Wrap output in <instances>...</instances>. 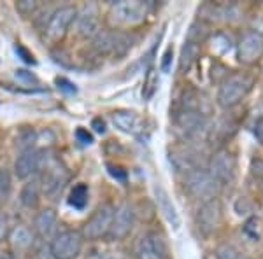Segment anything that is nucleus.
<instances>
[{"label": "nucleus", "mask_w": 263, "mask_h": 259, "mask_svg": "<svg viewBox=\"0 0 263 259\" xmlns=\"http://www.w3.org/2000/svg\"><path fill=\"white\" fill-rule=\"evenodd\" d=\"M174 126H176V133L181 138H193L207 128V116L200 112H193V110H181L174 117Z\"/></svg>", "instance_id": "nucleus-9"}, {"label": "nucleus", "mask_w": 263, "mask_h": 259, "mask_svg": "<svg viewBox=\"0 0 263 259\" xmlns=\"http://www.w3.org/2000/svg\"><path fill=\"white\" fill-rule=\"evenodd\" d=\"M11 238H12V244L18 249H28L32 245V233L25 226H18L12 229Z\"/></svg>", "instance_id": "nucleus-24"}, {"label": "nucleus", "mask_w": 263, "mask_h": 259, "mask_svg": "<svg viewBox=\"0 0 263 259\" xmlns=\"http://www.w3.org/2000/svg\"><path fill=\"white\" fill-rule=\"evenodd\" d=\"M263 56V33L248 30L237 42V58L242 65H256Z\"/></svg>", "instance_id": "nucleus-8"}, {"label": "nucleus", "mask_w": 263, "mask_h": 259, "mask_svg": "<svg viewBox=\"0 0 263 259\" xmlns=\"http://www.w3.org/2000/svg\"><path fill=\"white\" fill-rule=\"evenodd\" d=\"M223 221V207L218 198H213L209 202H203L197 212V226L203 235H213L221 226Z\"/></svg>", "instance_id": "nucleus-11"}, {"label": "nucleus", "mask_w": 263, "mask_h": 259, "mask_svg": "<svg viewBox=\"0 0 263 259\" xmlns=\"http://www.w3.org/2000/svg\"><path fill=\"white\" fill-rule=\"evenodd\" d=\"M93 128H95V131H99V133H105V123L100 119V117H95L93 119Z\"/></svg>", "instance_id": "nucleus-36"}, {"label": "nucleus", "mask_w": 263, "mask_h": 259, "mask_svg": "<svg viewBox=\"0 0 263 259\" xmlns=\"http://www.w3.org/2000/svg\"><path fill=\"white\" fill-rule=\"evenodd\" d=\"M261 193H263V184H261Z\"/></svg>", "instance_id": "nucleus-38"}, {"label": "nucleus", "mask_w": 263, "mask_h": 259, "mask_svg": "<svg viewBox=\"0 0 263 259\" xmlns=\"http://www.w3.org/2000/svg\"><path fill=\"white\" fill-rule=\"evenodd\" d=\"M88 196H90V193H88L86 184L74 186V189L70 191V196H69V205L78 210H83L88 203Z\"/></svg>", "instance_id": "nucleus-23"}, {"label": "nucleus", "mask_w": 263, "mask_h": 259, "mask_svg": "<svg viewBox=\"0 0 263 259\" xmlns=\"http://www.w3.org/2000/svg\"><path fill=\"white\" fill-rule=\"evenodd\" d=\"M155 193H156V200H158V207H160V210L163 212L165 219H167L174 228H179V224H181L179 215H177L176 207H174L172 200L168 198L167 191L158 186V188L155 189Z\"/></svg>", "instance_id": "nucleus-22"}, {"label": "nucleus", "mask_w": 263, "mask_h": 259, "mask_svg": "<svg viewBox=\"0 0 263 259\" xmlns=\"http://www.w3.org/2000/svg\"><path fill=\"white\" fill-rule=\"evenodd\" d=\"M42 168V151L28 147L20 152L14 161V173L21 181H28Z\"/></svg>", "instance_id": "nucleus-14"}, {"label": "nucleus", "mask_w": 263, "mask_h": 259, "mask_svg": "<svg viewBox=\"0 0 263 259\" xmlns=\"http://www.w3.org/2000/svg\"><path fill=\"white\" fill-rule=\"evenodd\" d=\"M83 235L76 229H60L49 240V254L54 259H76L83 249Z\"/></svg>", "instance_id": "nucleus-4"}, {"label": "nucleus", "mask_w": 263, "mask_h": 259, "mask_svg": "<svg viewBox=\"0 0 263 259\" xmlns=\"http://www.w3.org/2000/svg\"><path fill=\"white\" fill-rule=\"evenodd\" d=\"M11 193V175L6 168H0V207L6 203Z\"/></svg>", "instance_id": "nucleus-25"}, {"label": "nucleus", "mask_w": 263, "mask_h": 259, "mask_svg": "<svg viewBox=\"0 0 263 259\" xmlns=\"http://www.w3.org/2000/svg\"><path fill=\"white\" fill-rule=\"evenodd\" d=\"M42 194V186L41 181L37 177H32V179L27 181V184L21 188L20 193V202L23 203L27 209H33V207L39 205V200Z\"/></svg>", "instance_id": "nucleus-20"}, {"label": "nucleus", "mask_w": 263, "mask_h": 259, "mask_svg": "<svg viewBox=\"0 0 263 259\" xmlns=\"http://www.w3.org/2000/svg\"><path fill=\"white\" fill-rule=\"evenodd\" d=\"M235 170H237V161L235 156L230 151H218L211 160L209 165V173L214 177L216 182L219 186L230 184L235 179Z\"/></svg>", "instance_id": "nucleus-12"}, {"label": "nucleus", "mask_w": 263, "mask_h": 259, "mask_svg": "<svg viewBox=\"0 0 263 259\" xmlns=\"http://www.w3.org/2000/svg\"><path fill=\"white\" fill-rule=\"evenodd\" d=\"M58 215L53 209H44L33 219V231L37 233V236L42 240H51L54 236V233L58 231Z\"/></svg>", "instance_id": "nucleus-18"}, {"label": "nucleus", "mask_w": 263, "mask_h": 259, "mask_svg": "<svg viewBox=\"0 0 263 259\" xmlns=\"http://www.w3.org/2000/svg\"><path fill=\"white\" fill-rule=\"evenodd\" d=\"M149 14V2L142 0H121L112 4L107 12V23L112 30H126V28L139 27Z\"/></svg>", "instance_id": "nucleus-1"}, {"label": "nucleus", "mask_w": 263, "mask_h": 259, "mask_svg": "<svg viewBox=\"0 0 263 259\" xmlns=\"http://www.w3.org/2000/svg\"><path fill=\"white\" fill-rule=\"evenodd\" d=\"M76 32L83 39H93L100 32L99 28V11L95 4H88L76 16Z\"/></svg>", "instance_id": "nucleus-16"}, {"label": "nucleus", "mask_w": 263, "mask_h": 259, "mask_svg": "<svg viewBox=\"0 0 263 259\" xmlns=\"http://www.w3.org/2000/svg\"><path fill=\"white\" fill-rule=\"evenodd\" d=\"M216 259H248V257L244 254H240L235 247L224 244L216 250Z\"/></svg>", "instance_id": "nucleus-26"}, {"label": "nucleus", "mask_w": 263, "mask_h": 259, "mask_svg": "<svg viewBox=\"0 0 263 259\" xmlns=\"http://www.w3.org/2000/svg\"><path fill=\"white\" fill-rule=\"evenodd\" d=\"M16 9H18L21 14H32V12L37 9V2H32V0H21V2L16 4Z\"/></svg>", "instance_id": "nucleus-29"}, {"label": "nucleus", "mask_w": 263, "mask_h": 259, "mask_svg": "<svg viewBox=\"0 0 263 259\" xmlns=\"http://www.w3.org/2000/svg\"><path fill=\"white\" fill-rule=\"evenodd\" d=\"M221 186L205 168H195L186 173L184 177V189L190 196H193L198 202H209L213 198H218V191Z\"/></svg>", "instance_id": "nucleus-3"}, {"label": "nucleus", "mask_w": 263, "mask_h": 259, "mask_svg": "<svg viewBox=\"0 0 263 259\" xmlns=\"http://www.w3.org/2000/svg\"><path fill=\"white\" fill-rule=\"evenodd\" d=\"M7 235V217L0 212V242Z\"/></svg>", "instance_id": "nucleus-34"}, {"label": "nucleus", "mask_w": 263, "mask_h": 259, "mask_svg": "<svg viewBox=\"0 0 263 259\" xmlns=\"http://www.w3.org/2000/svg\"><path fill=\"white\" fill-rule=\"evenodd\" d=\"M153 84H158V79H156V75L153 74V70H149V74H147V81H146V86H144V91H142V95L146 96V98H149V96L156 90Z\"/></svg>", "instance_id": "nucleus-28"}, {"label": "nucleus", "mask_w": 263, "mask_h": 259, "mask_svg": "<svg viewBox=\"0 0 263 259\" xmlns=\"http://www.w3.org/2000/svg\"><path fill=\"white\" fill-rule=\"evenodd\" d=\"M112 215H114V207L111 203H104L97 209L93 214L88 217L86 223L83 224V238L86 240H99L107 236L109 228L112 223Z\"/></svg>", "instance_id": "nucleus-6"}, {"label": "nucleus", "mask_w": 263, "mask_h": 259, "mask_svg": "<svg viewBox=\"0 0 263 259\" xmlns=\"http://www.w3.org/2000/svg\"><path fill=\"white\" fill-rule=\"evenodd\" d=\"M254 135H256L258 140L263 144V117H260V119L254 123Z\"/></svg>", "instance_id": "nucleus-35"}, {"label": "nucleus", "mask_w": 263, "mask_h": 259, "mask_svg": "<svg viewBox=\"0 0 263 259\" xmlns=\"http://www.w3.org/2000/svg\"><path fill=\"white\" fill-rule=\"evenodd\" d=\"M76 137H78L79 142H83V144H91L93 142V138H91V135L88 133L84 128H78L76 130Z\"/></svg>", "instance_id": "nucleus-31"}, {"label": "nucleus", "mask_w": 263, "mask_h": 259, "mask_svg": "<svg viewBox=\"0 0 263 259\" xmlns=\"http://www.w3.org/2000/svg\"><path fill=\"white\" fill-rule=\"evenodd\" d=\"M253 86H254V77L251 74H248V72H233V74H228L219 83L216 102H218L219 107L232 109L235 105H239L249 95Z\"/></svg>", "instance_id": "nucleus-2"}, {"label": "nucleus", "mask_w": 263, "mask_h": 259, "mask_svg": "<svg viewBox=\"0 0 263 259\" xmlns=\"http://www.w3.org/2000/svg\"><path fill=\"white\" fill-rule=\"evenodd\" d=\"M67 173L60 165H46L44 168V175L41 177V186H42V193L46 196H49L51 200L58 198L62 194L63 188L67 184Z\"/></svg>", "instance_id": "nucleus-15"}, {"label": "nucleus", "mask_w": 263, "mask_h": 259, "mask_svg": "<svg viewBox=\"0 0 263 259\" xmlns=\"http://www.w3.org/2000/svg\"><path fill=\"white\" fill-rule=\"evenodd\" d=\"M76 16H78L76 7H72V6L58 7V9L49 16L48 23H46L44 37L49 42H58L60 39H63V35L69 30V27L74 23Z\"/></svg>", "instance_id": "nucleus-7"}, {"label": "nucleus", "mask_w": 263, "mask_h": 259, "mask_svg": "<svg viewBox=\"0 0 263 259\" xmlns=\"http://www.w3.org/2000/svg\"><path fill=\"white\" fill-rule=\"evenodd\" d=\"M134 224H135L134 207H132L130 203H123L118 209H114L112 223H111V228H109L107 238L112 242L123 240L132 231Z\"/></svg>", "instance_id": "nucleus-13"}, {"label": "nucleus", "mask_w": 263, "mask_h": 259, "mask_svg": "<svg viewBox=\"0 0 263 259\" xmlns=\"http://www.w3.org/2000/svg\"><path fill=\"white\" fill-rule=\"evenodd\" d=\"M198 53H200V39L190 37V39L184 42V48L181 51V58H179L181 72H188L192 69V65L198 58Z\"/></svg>", "instance_id": "nucleus-21"}, {"label": "nucleus", "mask_w": 263, "mask_h": 259, "mask_svg": "<svg viewBox=\"0 0 263 259\" xmlns=\"http://www.w3.org/2000/svg\"><path fill=\"white\" fill-rule=\"evenodd\" d=\"M171 163L176 167L177 172H192L195 168H200L198 154L192 149H176L171 152Z\"/></svg>", "instance_id": "nucleus-19"}, {"label": "nucleus", "mask_w": 263, "mask_h": 259, "mask_svg": "<svg viewBox=\"0 0 263 259\" xmlns=\"http://www.w3.org/2000/svg\"><path fill=\"white\" fill-rule=\"evenodd\" d=\"M258 224H260V221H258L256 217L248 219V221H246V224H244V233L251 240H258V238H260V233H258Z\"/></svg>", "instance_id": "nucleus-27"}, {"label": "nucleus", "mask_w": 263, "mask_h": 259, "mask_svg": "<svg viewBox=\"0 0 263 259\" xmlns=\"http://www.w3.org/2000/svg\"><path fill=\"white\" fill-rule=\"evenodd\" d=\"M134 252L137 259H167V244L162 235L147 231L135 242Z\"/></svg>", "instance_id": "nucleus-10"}, {"label": "nucleus", "mask_w": 263, "mask_h": 259, "mask_svg": "<svg viewBox=\"0 0 263 259\" xmlns=\"http://www.w3.org/2000/svg\"><path fill=\"white\" fill-rule=\"evenodd\" d=\"M134 46V37L121 30H100L93 37V48L100 54H120L126 53Z\"/></svg>", "instance_id": "nucleus-5"}, {"label": "nucleus", "mask_w": 263, "mask_h": 259, "mask_svg": "<svg viewBox=\"0 0 263 259\" xmlns=\"http://www.w3.org/2000/svg\"><path fill=\"white\" fill-rule=\"evenodd\" d=\"M172 54H174V49H172V48H167V51L163 53V60H162V70H163V72H168V70H171Z\"/></svg>", "instance_id": "nucleus-30"}, {"label": "nucleus", "mask_w": 263, "mask_h": 259, "mask_svg": "<svg viewBox=\"0 0 263 259\" xmlns=\"http://www.w3.org/2000/svg\"><path fill=\"white\" fill-rule=\"evenodd\" d=\"M109 172H111L112 177H116V179H120V181H125L126 179V173L123 172L120 167H112V165H109Z\"/></svg>", "instance_id": "nucleus-33"}, {"label": "nucleus", "mask_w": 263, "mask_h": 259, "mask_svg": "<svg viewBox=\"0 0 263 259\" xmlns=\"http://www.w3.org/2000/svg\"><path fill=\"white\" fill-rule=\"evenodd\" d=\"M111 123L114 125V128H118L123 133H128V135H139L144 130L142 117L135 110H126V109L114 110L111 114Z\"/></svg>", "instance_id": "nucleus-17"}, {"label": "nucleus", "mask_w": 263, "mask_h": 259, "mask_svg": "<svg viewBox=\"0 0 263 259\" xmlns=\"http://www.w3.org/2000/svg\"><path fill=\"white\" fill-rule=\"evenodd\" d=\"M99 259H116V257H112V256H102V257H99Z\"/></svg>", "instance_id": "nucleus-37"}, {"label": "nucleus", "mask_w": 263, "mask_h": 259, "mask_svg": "<svg viewBox=\"0 0 263 259\" xmlns=\"http://www.w3.org/2000/svg\"><path fill=\"white\" fill-rule=\"evenodd\" d=\"M16 53H20L21 56H23V60L27 62V63H35V60H33V56L30 53H28L27 49L23 48V46H16Z\"/></svg>", "instance_id": "nucleus-32"}]
</instances>
